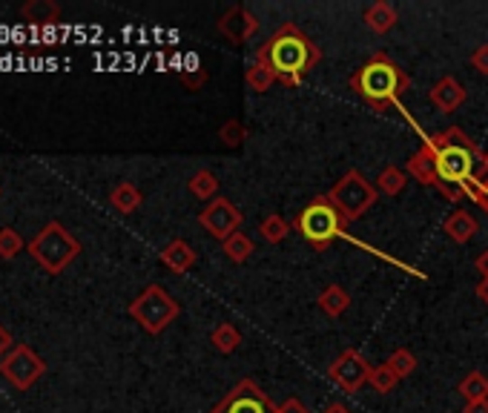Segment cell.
<instances>
[{
	"label": "cell",
	"mask_w": 488,
	"mask_h": 413,
	"mask_svg": "<svg viewBox=\"0 0 488 413\" xmlns=\"http://www.w3.org/2000/svg\"><path fill=\"white\" fill-rule=\"evenodd\" d=\"M256 60H262L276 75V81H281L285 87H299L302 78L322 60V50L296 23H281L259 46Z\"/></svg>",
	"instance_id": "cell-1"
},
{
	"label": "cell",
	"mask_w": 488,
	"mask_h": 413,
	"mask_svg": "<svg viewBox=\"0 0 488 413\" xmlns=\"http://www.w3.org/2000/svg\"><path fill=\"white\" fill-rule=\"evenodd\" d=\"M348 87L362 101L371 104V109L385 113V109L397 106L405 98V92L411 89V78L400 63L388 58V52H376L365 67H359L348 78Z\"/></svg>",
	"instance_id": "cell-2"
},
{
	"label": "cell",
	"mask_w": 488,
	"mask_h": 413,
	"mask_svg": "<svg viewBox=\"0 0 488 413\" xmlns=\"http://www.w3.org/2000/svg\"><path fill=\"white\" fill-rule=\"evenodd\" d=\"M431 141L437 147V176L443 184L465 189L477 179V167L483 176L485 152H480V147L460 130V126H448L446 133L431 135Z\"/></svg>",
	"instance_id": "cell-3"
},
{
	"label": "cell",
	"mask_w": 488,
	"mask_h": 413,
	"mask_svg": "<svg viewBox=\"0 0 488 413\" xmlns=\"http://www.w3.org/2000/svg\"><path fill=\"white\" fill-rule=\"evenodd\" d=\"M29 252H32V259L46 270V273L58 276L78 259L81 242H78L60 221H50V225L29 242Z\"/></svg>",
	"instance_id": "cell-4"
},
{
	"label": "cell",
	"mask_w": 488,
	"mask_h": 413,
	"mask_svg": "<svg viewBox=\"0 0 488 413\" xmlns=\"http://www.w3.org/2000/svg\"><path fill=\"white\" fill-rule=\"evenodd\" d=\"M293 230L302 235L308 244H313L317 250H325L342 235L345 221L339 218L336 206L327 201V196H317L296 213Z\"/></svg>",
	"instance_id": "cell-5"
},
{
	"label": "cell",
	"mask_w": 488,
	"mask_h": 413,
	"mask_svg": "<svg viewBox=\"0 0 488 413\" xmlns=\"http://www.w3.org/2000/svg\"><path fill=\"white\" fill-rule=\"evenodd\" d=\"M376 198H380V189L362 176L359 170H348L327 193V201L336 206V213L345 221V227L359 221L362 216H368L371 206L376 204Z\"/></svg>",
	"instance_id": "cell-6"
},
{
	"label": "cell",
	"mask_w": 488,
	"mask_h": 413,
	"mask_svg": "<svg viewBox=\"0 0 488 413\" xmlns=\"http://www.w3.org/2000/svg\"><path fill=\"white\" fill-rule=\"evenodd\" d=\"M179 313H181L179 301L172 298L170 290H164L161 284H150V288H144L130 301V316L150 333V336L164 333L179 319Z\"/></svg>",
	"instance_id": "cell-7"
},
{
	"label": "cell",
	"mask_w": 488,
	"mask_h": 413,
	"mask_svg": "<svg viewBox=\"0 0 488 413\" xmlns=\"http://www.w3.org/2000/svg\"><path fill=\"white\" fill-rule=\"evenodd\" d=\"M0 373L14 390H29L46 373V362L26 344H14L12 351L0 359Z\"/></svg>",
	"instance_id": "cell-8"
},
{
	"label": "cell",
	"mask_w": 488,
	"mask_h": 413,
	"mask_svg": "<svg viewBox=\"0 0 488 413\" xmlns=\"http://www.w3.org/2000/svg\"><path fill=\"white\" fill-rule=\"evenodd\" d=\"M198 225L216 242H227L233 233H239L244 225V213L235 206L230 198H213L204 210L198 213Z\"/></svg>",
	"instance_id": "cell-9"
},
{
	"label": "cell",
	"mask_w": 488,
	"mask_h": 413,
	"mask_svg": "<svg viewBox=\"0 0 488 413\" xmlns=\"http://www.w3.org/2000/svg\"><path fill=\"white\" fill-rule=\"evenodd\" d=\"M210 413H279V408L253 379H242V382L233 385V390H227L225 399Z\"/></svg>",
	"instance_id": "cell-10"
},
{
	"label": "cell",
	"mask_w": 488,
	"mask_h": 413,
	"mask_svg": "<svg viewBox=\"0 0 488 413\" xmlns=\"http://www.w3.org/2000/svg\"><path fill=\"white\" fill-rule=\"evenodd\" d=\"M371 362L362 356L356 347H348L345 353H339L334 362H330V368H327V379L334 385H339L342 390H348V393H356L362 385L371 379Z\"/></svg>",
	"instance_id": "cell-11"
},
{
	"label": "cell",
	"mask_w": 488,
	"mask_h": 413,
	"mask_svg": "<svg viewBox=\"0 0 488 413\" xmlns=\"http://www.w3.org/2000/svg\"><path fill=\"white\" fill-rule=\"evenodd\" d=\"M259 18L247 6H230L222 18H218V32L233 43H247L259 32Z\"/></svg>",
	"instance_id": "cell-12"
},
{
	"label": "cell",
	"mask_w": 488,
	"mask_h": 413,
	"mask_svg": "<svg viewBox=\"0 0 488 413\" xmlns=\"http://www.w3.org/2000/svg\"><path fill=\"white\" fill-rule=\"evenodd\" d=\"M405 172L411 179H417V184H425V187H439V176H437V147L431 135H425L422 147L408 158L405 161Z\"/></svg>",
	"instance_id": "cell-13"
},
{
	"label": "cell",
	"mask_w": 488,
	"mask_h": 413,
	"mask_svg": "<svg viewBox=\"0 0 488 413\" xmlns=\"http://www.w3.org/2000/svg\"><path fill=\"white\" fill-rule=\"evenodd\" d=\"M465 98H468L465 87L456 81V78H451V75L439 78V81L428 92V101L439 109V113H456V109L465 104Z\"/></svg>",
	"instance_id": "cell-14"
},
{
	"label": "cell",
	"mask_w": 488,
	"mask_h": 413,
	"mask_svg": "<svg viewBox=\"0 0 488 413\" xmlns=\"http://www.w3.org/2000/svg\"><path fill=\"white\" fill-rule=\"evenodd\" d=\"M161 262L176 276H184V273H190V270L196 267L198 256H196V250L184 242V238H172V242L161 250Z\"/></svg>",
	"instance_id": "cell-15"
},
{
	"label": "cell",
	"mask_w": 488,
	"mask_h": 413,
	"mask_svg": "<svg viewBox=\"0 0 488 413\" xmlns=\"http://www.w3.org/2000/svg\"><path fill=\"white\" fill-rule=\"evenodd\" d=\"M443 233L451 238L454 244H468L471 238L480 233V221L460 206V210H454V213L443 221Z\"/></svg>",
	"instance_id": "cell-16"
},
{
	"label": "cell",
	"mask_w": 488,
	"mask_h": 413,
	"mask_svg": "<svg viewBox=\"0 0 488 413\" xmlns=\"http://www.w3.org/2000/svg\"><path fill=\"white\" fill-rule=\"evenodd\" d=\"M362 21H365V26L373 32V35H388V32L400 23V12L393 9L388 0H376V4H371L365 9Z\"/></svg>",
	"instance_id": "cell-17"
},
{
	"label": "cell",
	"mask_w": 488,
	"mask_h": 413,
	"mask_svg": "<svg viewBox=\"0 0 488 413\" xmlns=\"http://www.w3.org/2000/svg\"><path fill=\"white\" fill-rule=\"evenodd\" d=\"M21 18L32 26H52L60 18V6L52 0H29L21 6Z\"/></svg>",
	"instance_id": "cell-18"
},
{
	"label": "cell",
	"mask_w": 488,
	"mask_h": 413,
	"mask_svg": "<svg viewBox=\"0 0 488 413\" xmlns=\"http://www.w3.org/2000/svg\"><path fill=\"white\" fill-rule=\"evenodd\" d=\"M317 305L325 316H330V319H339V316L351 307V293L339 288V284H327V288L319 293Z\"/></svg>",
	"instance_id": "cell-19"
},
{
	"label": "cell",
	"mask_w": 488,
	"mask_h": 413,
	"mask_svg": "<svg viewBox=\"0 0 488 413\" xmlns=\"http://www.w3.org/2000/svg\"><path fill=\"white\" fill-rule=\"evenodd\" d=\"M109 204H113L121 216H130V213L138 210L141 204H144V196H141V189L135 184L124 181V184L113 187V193H109Z\"/></svg>",
	"instance_id": "cell-20"
},
{
	"label": "cell",
	"mask_w": 488,
	"mask_h": 413,
	"mask_svg": "<svg viewBox=\"0 0 488 413\" xmlns=\"http://www.w3.org/2000/svg\"><path fill=\"white\" fill-rule=\"evenodd\" d=\"M210 342H213V347H216L218 353L230 356V353L239 351L242 333H239V327H235L233 322H218V325L210 330Z\"/></svg>",
	"instance_id": "cell-21"
},
{
	"label": "cell",
	"mask_w": 488,
	"mask_h": 413,
	"mask_svg": "<svg viewBox=\"0 0 488 413\" xmlns=\"http://www.w3.org/2000/svg\"><path fill=\"white\" fill-rule=\"evenodd\" d=\"M456 390H460L463 402H480V399H488V376L480 373V371H468L460 385H456Z\"/></svg>",
	"instance_id": "cell-22"
},
{
	"label": "cell",
	"mask_w": 488,
	"mask_h": 413,
	"mask_svg": "<svg viewBox=\"0 0 488 413\" xmlns=\"http://www.w3.org/2000/svg\"><path fill=\"white\" fill-rule=\"evenodd\" d=\"M405 187H408V172L402 167H393V164L382 167L380 179H376V189H380L382 196H391V198L402 196Z\"/></svg>",
	"instance_id": "cell-23"
},
{
	"label": "cell",
	"mask_w": 488,
	"mask_h": 413,
	"mask_svg": "<svg viewBox=\"0 0 488 413\" xmlns=\"http://www.w3.org/2000/svg\"><path fill=\"white\" fill-rule=\"evenodd\" d=\"M290 230H293V225H288V221L281 218L279 213L264 216L262 225H259V235L264 238L267 244H281L290 235Z\"/></svg>",
	"instance_id": "cell-24"
},
{
	"label": "cell",
	"mask_w": 488,
	"mask_h": 413,
	"mask_svg": "<svg viewBox=\"0 0 488 413\" xmlns=\"http://www.w3.org/2000/svg\"><path fill=\"white\" fill-rule=\"evenodd\" d=\"M187 189L198 198V201H213V198H218L216 193H218V179L213 176L210 170H198V172H193V179L187 181Z\"/></svg>",
	"instance_id": "cell-25"
},
{
	"label": "cell",
	"mask_w": 488,
	"mask_h": 413,
	"mask_svg": "<svg viewBox=\"0 0 488 413\" xmlns=\"http://www.w3.org/2000/svg\"><path fill=\"white\" fill-rule=\"evenodd\" d=\"M222 252L233 264H244L250 256H253V242L239 230V233H233L227 242H222Z\"/></svg>",
	"instance_id": "cell-26"
},
{
	"label": "cell",
	"mask_w": 488,
	"mask_h": 413,
	"mask_svg": "<svg viewBox=\"0 0 488 413\" xmlns=\"http://www.w3.org/2000/svg\"><path fill=\"white\" fill-rule=\"evenodd\" d=\"M244 84H247L250 92H267L276 84V75L267 69L262 60H253L247 67V72H244Z\"/></svg>",
	"instance_id": "cell-27"
},
{
	"label": "cell",
	"mask_w": 488,
	"mask_h": 413,
	"mask_svg": "<svg viewBox=\"0 0 488 413\" xmlns=\"http://www.w3.org/2000/svg\"><path fill=\"white\" fill-rule=\"evenodd\" d=\"M388 368L397 373V379H408L414 371H417V356L408 351V347H400V351H393L391 356H388Z\"/></svg>",
	"instance_id": "cell-28"
},
{
	"label": "cell",
	"mask_w": 488,
	"mask_h": 413,
	"mask_svg": "<svg viewBox=\"0 0 488 413\" xmlns=\"http://www.w3.org/2000/svg\"><path fill=\"white\" fill-rule=\"evenodd\" d=\"M218 138H222V144H225L227 150H239V147L244 144V138H247L244 124H242L239 118L225 121V124H222V130H218Z\"/></svg>",
	"instance_id": "cell-29"
},
{
	"label": "cell",
	"mask_w": 488,
	"mask_h": 413,
	"mask_svg": "<svg viewBox=\"0 0 488 413\" xmlns=\"http://www.w3.org/2000/svg\"><path fill=\"white\" fill-rule=\"evenodd\" d=\"M371 388L376 390V393H391L393 388L400 385V379H397V373H393L388 364H376V368L371 371Z\"/></svg>",
	"instance_id": "cell-30"
},
{
	"label": "cell",
	"mask_w": 488,
	"mask_h": 413,
	"mask_svg": "<svg viewBox=\"0 0 488 413\" xmlns=\"http://www.w3.org/2000/svg\"><path fill=\"white\" fill-rule=\"evenodd\" d=\"M21 250H23V238H21L18 233H14L12 227H4V230H0V259L12 262Z\"/></svg>",
	"instance_id": "cell-31"
},
{
	"label": "cell",
	"mask_w": 488,
	"mask_h": 413,
	"mask_svg": "<svg viewBox=\"0 0 488 413\" xmlns=\"http://www.w3.org/2000/svg\"><path fill=\"white\" fill-rule=\"evenodd\" d=\"M465 196L474 201L480 210L485 213V218H488V172H485V176H477L474 181L465 187Z\"/></svg>",
	"instance_id": "cell-32"
},
{
	"label": "cell",
	"mask_w": 488,
	"mask_h": 413,
	"mask_svg": "<svg viewBox=\"0 0 488 413\" xmlns=\"http://www.w3.org/2000/svg\"><path fill=\"white\" fill-rule=\"evenodd\" d=\"M471 69L480 72V75H488V43H480L474 52H471Z\"/></svg>",
	"instance_id": "cell-33"
},
{
	"label": "cell",
	"mask_w": 488,
	"mask_h": 413,
	"mask_svg": "<svg viewBox=\"0 0 488 413\" xmlns=\"http://www.w3.org/2000/svg\"><path fill=\"white\" fill-rule=\"evenodd\" d=\"M279 413H310V410H308V405H305L302 399H296V396H290L288 402H281Z\"/></svg>",
	"instance_id": "cell-34"
},
{
	"label": "cell",
	"mask_w": 488,
	"mask_h": 413,
	"mask_svg": "<svg viewBox=\"0 0 488 413\" xmlns=\"http://www.w3.org/2000/svg\"><path fill=\"white\" fill-rule=\"evenodd\" d=\"M474 270L480 273V279H488V250H483L480 256L474 259Z\"/></svg>",
	"instance_id": "cell-35"
},
{
	"label": "cell",
	"mask_w": 488,
	"mask_h": 413,
	"mask_svg": "<svg viewBox=\"0 0 488 413\" xmlns=\"http://www.w3.org/2000/svg\"><path fill=\"white\" fill-rule=\"evenodd\" d=\"M9 351H12V336H9V333H6V327L0 325V359H4V356H6Z\"/></svg>",
	"instance_id": "cell-36"
},
{
	"label": "cell",
	"mask_w": 488,
	"mask_h": 413,
	"mask_svg": "<svg viewBox=\"0 0 488 413\" xmlns=\"http://www.w3.org/2000/svg\"><path fill=\"white\" fill-rule=\"evenodd\" d=\"M463 413H488V399H480V402H468Z\"/></svg>",
	"instance_id": "cell-37"
},
{
	"label": "cell",
	"mask_w": 488,
	"mask_h": 413,
	"mask_svg": "<svg viewBox=\"0 0 488 413\" xmlns=\"http://www.w3.org/2000/svg\"><path fill=\"white\" fill-rule=\"evenodd\" d=\"M474 293H477V298L483 301V305L488 307V279H480V284H477V290H474Z\"/></svg>",
	"instance_id": "cell-38"
},
{
	"label": "cell",
	"mask_w": 488,
	"mask_h": 413,
	"mask_svg": "<svg viewBox=\"0 0 488 413\" xmlns=\"http://www.w3.org/2000/svg\"><path fill=\"white\" fill-rule=\"evenodd\" d=\"M322 413H351V410H348V405H342V402H330Z\"/></svg>",
	"instance_id": "cell-39"
},
{
	"label": "cell",
	"mask_w": 488,
	"mask_h": 413,
	"mask_svg": "<svg viewBox=\"0 0 488 413\" xmlns=\"http://www.w3.org/2000/svg\"><path fill=\"white\" fill-rule=\"evenodd\" d=\"M485 172H488V152L483 155V176H485Z\"/></svg>",
	"instance_id": "cell-40"
},
{
	"label": "cell",
	"mask_w": 488,
	"mask_h": 413,
	"mask_svg": "<svg viewBox=\"0 0 488 413\" xmlns=\"http://www.w3.org/2000/svg\"><path fill=\"white\" fill-rule=\"evenodd\" d=\"M0 196H4V189H0Z\"/></svg>",
	"instance_id": "cell-41"
}]
</instances>
